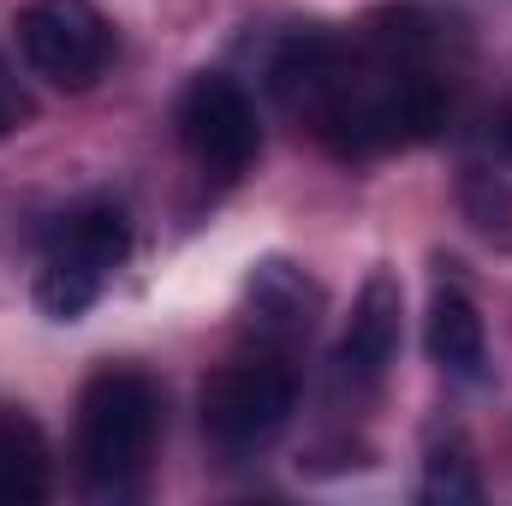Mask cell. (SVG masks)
Listing matches in <instances>:
<instances>
[{"label": "cell", "mask_w": 512, "mask_h": 506, "mask_svg": "<svg viewBox=\"0 0 512 506\" xmlns=\"http://www.w3.org/2000/svg\"><path fill=\"white\" fill-rule=\"evenodd\" d=\"M131 256V221L120 203H90L78 215H66V227L54 233V245L36 268V310L54 322H78L102 286L114 280V268Z\"/></svg>", "instance_id": "cell-2"}, {"label": "cell", "mask_w": 512, "mask_h": 506, "mask_svg": "<svg viewBox=\"0 0 512 506\" xmlns=\"http://www.w3.org/2000/svg\"><path fill=\"white\" fill-rule=\"evenodd\" d=\"M399 316H405V286L393 268H376L352 304L346 340H340V364L352 381H382L387 364L399 358Z\"/></svg>", "instance_id": "cell-6"}, {"label": "cell", "mask_w": 512, "mask_h": 506, "mask_svg": "<svg viewBox=\"0 0 512 506\" xmlns=\"http://www.w3.org/2000/svg\"><path fill=\"white\" fill-rule=\"evenodd\" d=\"M24 114H30V108H24V96H18V90H12V84L0 78V137H6V131L18 126Z\"/></svg>", "instance_id": "cell-12"}, {"label": "cell", "mask_w": 512, "mask_h": 506, "mask_svg": "<svg viewBox=\"0 0 512 506\" xmlns=\"http://www.w3.org/2000/svg\"><path fill=\"white\" fill-rule=\"evenodd\" d=\"M459 215L471 221L477 239H489L495 251H512V191L495 173L465 167V179H459Z\"/></svg>", "instance_id": "cell-10"}, {"label": "cell", "mask_w": 512, "mask_h": 506, "mask_svg": "<svg viewBox=\"0 0 512 506\" xmlns=\"http://www.w3.org/2000/svg\"><path fill=\"white\" fill-rule=\"evenodd\" d=\"M298 411V381L274 358H251V364H221L209 370L203 393H197V417L203 435L227 453H256L268 447Z\"/></svg>", "instance_id": "cell-4"}, {"label": "cell", "mask_w": 512, "mask_h": 506, "mask_svg": "<svg viewBox=\"0 0 512 506\" xmlns=\"http://www.w3.org/2000/svg\"><path fill=\"white\" fill-rule=\"evenodd\" d=\"M423 340H429V358H435L447 376L483 381V370H489V334H483L477 304H471L459 286H441V292H435Z\"/></svg>", "instance_id": "cell-8"}, {"label": "cell", "mask_w": 512, "mask_h": 506, "mask_svg": "<svg viewBox=\"0 0 512 506\" xmlns=\"http://www.w3.org/2000/svg\"><path fill=\"white\" fill-rule=\"evenodd\" d=\"M245 304H251L256 334L292 346V340H304V334L316 328V316H322V286H316L298 262L262 256L251 268V280H245Z\"/></svg>", "instance_id": "cell-7"}, {"label": "cell", "mask_w": 512, "mask_h": 506, "mask_svg": "<svg viewBox=\"0 0 512 506\" xmlns=\"http://www.w3.org/2000/svg\"><path fill=\"white\" fill-rule=\"evenodd\" d=\"M417 495H423L429 506H471V501H483V483H477V465H471L465 441H435V447H429Z\"/></svg>", "instance_id": "cell-11"}, {"label": "cell", "mask_w": 512, "mask_h": 506, "mask_svg": "<svg viewBox=\"0 0 512 506\" xmlns=\"http://www.w3.org/2000/svg\"><path fill=\"white\" fill-rule=\"evenodd\" d=\"M495 137H501V149L512 155V102L501 108V120H495Z\"/></svg>", "instance_id": "cell-13"}, {"label": "cell", "mask_w": 512, "mask_h": 506, "mask_svg": "<svg viewBox=\"0 0 512 506\" xmlns=\"http://www.w3.org/2000/svg\"><path fill=\"white\" fill-rule=\"evenodd\" d=\"M24 66L54 90H90L114 60V24L96 0H24L12 18Z\"/></svg>", "instance_id": "cell-3"}, {"label": "cell", "mask_w": 512, "mask_h": 506, "mask_svg": "<svg viewBox=\"0 0 512 506\" xmlns=\"http://www.w3.org/2000/svg\"><path fill=\"white\" fill-rule=\"evenodd\" d=\"M179 143L191 149L197 167L221 173V179H239L262 149V126H256L251 96L221 78V72H203L185 84L179 96Z\"/></svg>", "instance_id": "cell-5"}, {"label": "cell", "mask_w": 512, "mask_h": 506, "mask_svg": "<svg viewBox=\"0 0 512 506\" xmlns=\"http://www.w3.org/2000/svg\"><path fill=\"white\" fill-rule=\"evenodd\" d=\"M36 501H48V441L24 411L0 405V506Z\"/></svg>", "instance_id": "cell-9"}, {"label": "cell", "mask_w": 512, "mask_h": 506, "mask_svg": "<svg viewBox=\"0 0 512 506\" xmlns=\"http://www.w3.org/2000/svg\"><path fill=\"white\" fill-rule=\"evenodd\" d=\"M161 435V393L143 370H102L78 399V471L96 489H131Z\"/></svg>", "instance_id": "cell-1"}]
</instances>
